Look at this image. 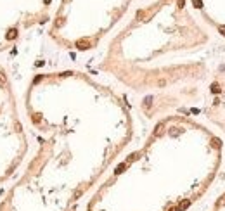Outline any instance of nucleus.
<instances>
[{
  "mask_svg": "<svg viewBox=\"0 0 225 211\" xmlns=\"http://www.w3.org/2000/svg\"><path fill=\"white\" fill-rule=\"evenodd\" d=\"M76 47H78L80 50H87V49L90 47V42L87 40V38H81V40H78V42H76Z\"/></svg>",
  "mask_w": 225,
  "mask_h": 211,
  "instance_id": "nucleus-1",
  "label": "nucleus"
},
{
  "mask_svg": "<svg viewBox=\"0 0 225 211\" xmlns=\"http://www.w3.org/2000/svg\"><path fill=\"white\" fill-rule=\"evenodd\" d=\"M190 206V199H185V201H182L180 202V206H179V211H184V209H187Z\"/></svg>",
  "mask_w": 225,
  "mask_h": 211,
  "instance_id": "nucleus-2",
  "label": "nucleus"
},
{
  "mask_svg": "<svg viewBox=\"0 0 225 211\" xmlns=\"http://www.w3.org/2000/svg\"><path fill=\"white\" fill-rule=\"evenodd\" d=\"M220 92H222L220 85L218 83H213V85H211V93H220Z\"/></svg>",
  "mask_w": 225,
  "mask_h": 211,
  "instance_id": "nucleus-3",
  "label": "nucleus"
},
{
  "mask_svg": "<svg viewBox=\"0 0 225 211\" xmlns=\"http://www.w3.org/2000/svg\"><path fill=\"white\" fill-rule=\"evenodd\" d=\"M16 36H17V31H16V29H11V31L7 33V40H14Z\"/></svg>",
  "mask_w": 225,
  "mask_h": 211,
  "instance_id": "nucleus-4",
  "label": "nucleus"
},
{
  "mask_svg": "<svg viewBox=\"0 0 225 211\" xmlns=\"http://www.w3.org/2000/svg\"><path fill=\"white\" fill-rule=\"evenodd\" d=\"M163 128H165V126H163V123H159V125L156 126V131H154V135H159V133L163 131Z\"/></svg>",
  "mask_w": 225,
  "mask_h": 211,
  "instance_id": "nucleus-5",
  "label": "nucleus"
},
{
  "mask_svg": "<svg viewBox=\"0 0 225 211\" xmlns=\"http://www.w3.org/2000/svg\"><path fill=\"white\" fill-rule=\"evenodd\" d=\"M31 120H33V123H40V121H42V116H40V114H35Z\"/></svg>",
  "mask_w": 225,
  "mask_h": 211,
  "instance_id": "nucleus-6",
  "label": "nucleus"
},
{
  "mask_svg": "<svg viewBox=\"0 0 225 211\" xmlns=\"http://www.w3.org/2000/svg\"><path fill=\"white\" fill-rule=\"evenodd\" d=\"M211 145H213L215 149H218V147H220V142H218V138H213V140H211Z\"/></svg>",
  "mask_w": 225,
  "mask_h": 211,
  "instance_id": "nucleus-7",
  "label": "nucleus"
},
{
  "mask_svg": "<svg viewBox=\"0 0 225 211\" xmlns=\"http://www.w3.org/2000/svg\"><path fill=\"white\" fill-rule=\"evenodd\" d=\"M151 104H152V97H147V99L144 100V106H145V107H149Z\"/></svg>",
  "mask_w": 225,
  "mask_h": 211,
  "instance_id": "nucleus-8",
  "label": "nucleus"
},
{
  "mask_svg": "<svg viewBox=\"0 0 225 211\" xmlns=\"http://www.w3.org/2000/svg\"><path fill=\"white\" fill-rule=\"evenodd\" d=\"M125 168H127V165H125V163H123V165H120L118 168H116V173H121V171L125 170Z\"/></svg>",
  "mask_w": 225,
  "mask_h": 211,
  "instance_id": "nucleus-9",
  "label": "nucleus"
},
{
  "mask_svg": "<svg viewBox=\"0 0 225 211\" xmlns=\"http://www.w3.org/2000/svg\"><path fill=\"white\" fill-rule=\"evenodd\" d=\"M192 2H194V7H197V9H201V7H203L201 0H192Z\"/></svg>",
  "mask_w": 225,
  "mask_h": 211,
  "instance_id": "nucleus-10",
  "label": "nucleus"
},
{
  "mask_svg": "<svg viewBox=\"0 0 225 211\" xmlns=\"http://www.w3.org/2000/svg\"><path fill=\"white\" fill-rule=\"evenodd\" d=\"M218 31H220V33H222V35L225 36V26H218Z\"/></svg>",
  "mask_w": 225,
  "mask_h": 211,
  "instance_id": "nucleus-11",
  "label": "nucleus"
},
{
  "mask_svg": "<svg viewBox=\"0 0 225 211\" xmlns=\"http://www.w3.org/2000/svg\"><path fill=\"white\" fill-rule=\"evenodd\" d=\"M177 2H179V7H180V9H182V7H184V4H185V0H177Z\"/></svg>",
  "mask_w": 225,
  "mask_h": 211,
  "instance_id": "nucleus-12",
  "label": "nucleus"
},
{
  "mask_svg": "<svg viewBox=\"0 0 225 211\" xmlns=\"http://www.w3.org/2000/svg\"><path fill=\"white\" fill-rule=\"evenodd\" d=\"M168 211H179V206H172V208H170Z\"/></svg>",
  "mask_w": 225,
  "mask_h": 211,
  "instance_id": "nucleus-13",
  "label": "nucleus"
},
{
  "mask_svg": "<svg viewBox=\"0 0 225 211\" xmlns=\"http://www.w3.org/2000/svg\"><path fill=\"white\" fill-rule=\"evenodd\" d=\"M0 87H4V78H2V74H0Z\"/></svg>",
  "mask_w": 225,
  "mask_h": 211,
  "instance_id": "nucleus-14",
  "label": "nucleus"
},
{
  "mask_svg": "<svg viewBox=\"0 0 225 211\" xmlns=\"http://www.w3.org/2000/svg\"><path fill=\"white\" fill-rule=\"evenodd\" d=\"M49 2H50V0H45V4H49Z\"/></svg>",
  "mask_w": 225,
  "mask_h": 211,
  "instance_id": "nucleus-15",
  "label": "nucleus"
}]
</instances>
